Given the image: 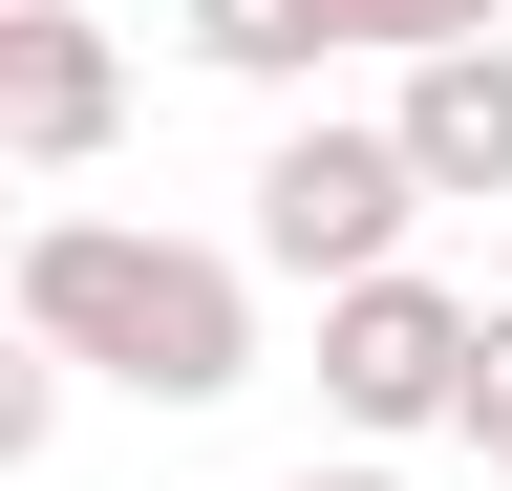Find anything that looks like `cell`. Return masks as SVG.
<instances>
[{
  "mask_svg": "<svg viewBox=\"0 0 512 491\" xmlns=\"http://www.w3.org/2000/svg\"><path fill=\"white\" fill-rule=\"evenodd\" d=\"M0 321L64 385H128V406H235L256 385V278L214 235H150V214H43L0 257Z\"/></svg>",
  "mask_w": 512,
  "mask_h": 491,
  "instance_id": "6da1fadb",
  "label": "cell"
},
{
  "mask_svg": "<svg viewBox=\"0 0 512 491\" xmlns=\"http://www.w3.org/2000/svg\"><path fill=\"white\" fill-rule=\"evenodd\" d=\"M406 150H384V129H278V150H256V257H278L299 299H342V278H384V257H406Z\"/></svg>",
  "mask_w": 512,
  "mask_h": 491,
  "instance_id": "7a4b0ae2",
  "label": "cell"
},
{
  "mask_svg": "<svg viewBox=\"0 0 512 491\" xmlns=\"http://www.w3.org/2000/svg\"><path fill=\"white\" fill-rule=\"evenodd\" d=\"M448 363H470V299H448V278H406V257H384V278H342V299H320V406H342L363 449L448 427Z\"/></svg>",
  "mask_w": 512,
  "mask_h": 491,
  "instance_id": "3957f363",
  "label": "cell"
},
{
  "mask_svg": "<svg viewBox=\"0 0 512 491\" xmlns=\"http://www.w3.org/2000/svg\"><path fill=\"white\" fill-rule=\"evenodd\" d=\"M128 129V43L86 0H0V171H86Z\"/></svg>",
  "mask_w": 512,
  "mask_h": 491,
  "instance_id": "277c9868",
  "label": "cell"
},
{
  "mask_svg": "<svg viewBox=\"0 0 512 491\" xmlns=\"http://www.w3.org/2000/svg\"><path fill=\"white\" fill-rule=\"evenodd\" d=\"M384 150H406V193H512V43H427Z\"/></svg>",
  "mask_w": 512,
  "mask_h": 491,
  "instance_id": "5b68a950",
  "label": "cell"
},
{
  "mask_svg": "<svg viewBox=\"0 0 512 491\" xmlns=\"http://www.w3.org/2000/svg\"><path fill=\"white\" fill-rule=\"evenodd\" d=\"M192 65H235V86H299V65H320V0H192Z\"/></svg>",
  "mask_w": 512,
  "mask_h": 491,
  "instance_id": "8992f818",
  "label": "cell"
},
{
  "mask_svg": "<svg viewBox=\"0 0 512 491\" xmlns=\"http://www.w3.org/2000/svg\"><path fill=\"white\" fill-rule=\"evenodd\" d=\"M320 43H384V65H427V43H512V0H320Z\"/></svg>",
  "mask_w": 512,
  "mask_h": 491,
  "instance_id": "52a82bcc",
  "label": "cell"
},
{
  "mask_svg": "<svg viewBox=\"0 0 512 491\" xmlns=\"http://www.w3.org/2000/svg\"><path fill=\"white\" fill-rule=\"evenodd\" d=\"M448 427L512 470V299H470V363H448Z\"/></svg>",
  "mask_w": 512,
  "mask_h": 491,
  "instance_id": "ba28073f",
  "label": "cell"
},
{
  "mask_svg": "<svg viewBox=\"0 0 512 491\" xmlns=\"http://www.w3.org/2000/svg\"><path fill=\"white\" fill-rule=\"evenodd\" d=\"M43 427H64V363H43L22 321H0V470H43Z\"/></svg>",
  "mask_w": 512,
  "mask_h": 491,
  "instance_id": "9c48e42d",
  "label": "cell"
},
{
  "mask_svg": "<svg viewBox=\"0 0 512 491\" xmlns=\"http://www.w3.org/2000/svg\"><path fill=\"white\" fill-rule=\"evenodd\" d=\"M278 491H406V470H278Z\"/></svg>",
  "mask_w": 512,
  "mask_h": 491,
  "instance_id": "30bf717a",
  "label": "cell"
},
{
  "mask_svg": "<svg viewBox=\"0 0 512 491\" xmlns=\"http://www.w3.org/2000/svg\"><path fill=\"white\" fill-rule=\"evenodd\" d=\"M0 257H22V171H0Z\"/></svg>",
  "mask_w": 512,
  "mask_h": 491,
  "instance_id": "8fae6325",
  "label": "cell"
}]
</instances>
